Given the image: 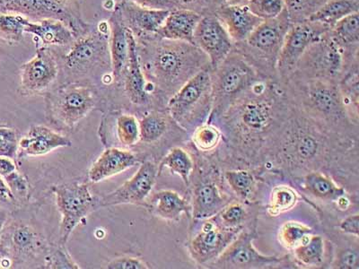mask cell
<instances>
[{"instance_id": "obj_50", "label": "cell", "mask_w": 359, "mask_h": 269, "mask_svg": "<svg viewBox=\"0 0 359 269\" xmlns=\"http://www.w3.org/2000/svg\"><path fill=\"white\" fill-rule=\"evenodd\" d=\"M47 258H49L48 265H53L51 268H79V265L62 249H57Z\"/></svg>"}, {"instance_id": "obj_47", "label": "cell", "mask_w": 359, "mask_h": 269, "mask_svg": "<svg viewBox=\"0 0 359 269\" xmlns=\"http://www.w3.org/2000/svg\"><path fill=\"white\" fill-rule=\"evenodd\" d=\"M3 179H5L6 184H8L9 190L14 195L17 202L27 200L29 193L28 181L18 170Z\"/></svg>"}, {"instance_id": "obj_33", "label": "cell", "mask_w": 359, "mask_h": 269, "mask_svg": "<svg viewBox=\"0 0 359 269\" xmlns=\"http://www.w3.org/2000/svg\"><path fill=\"white\" fill-rule=\"evenodd\" d=\"M338 85L349 118L358 124L359 95L358 63L352 65L348 70H345L341 78L339 79Z\"/></svg>"}, {"instance_id": "obj_48", "label": "cell", "mask_w": 359, "mask_h": 269, "mask_svg": "<svg viewBox=\"0 0 359 269\" xmlns=\"http://www.w3.org/2000/svg\"><path fill=\"white\" fill-rule=\"evenodd\" d=\"M332 265L333 268L338 269H358L359 254L358 249H343L337 256Z\"/></svg>"}, {"instance_id": "obj_52", "label": "cell", "mask_w": 359, "mask_h": 269, "mask_svg": "<svg viewBox=\"0 0 359 269\" xmlns=\"http://www.w3.org/2000/svg\"><path fill=\"white\" fill-rule=\"evenodd\" d=\"M339 228L345 235L353 236L358 239L359 236V214H354L346 217L339 223Z\"/></svg>"}, {"instance_id": "obj_55", "label": "cell", "mask_w": 359, "mask_h": 269, "mask_svg": "<svg viewBox=\"0 0 359 269\" xmlns=\"http://www.w3.org/2000/svg\"><path fill=\"white\" fill-rule=\"evenodd\" d=\"M180 8L191 9L211 4L214 0H172Z\"/></svg>"}, {"instance_id": "obj_2", "label": "cell", "mask_w": 359, "mask_h": 269, "mask_svg": "<svg viewBox=\"0 0 359 269\" xmlns=\"http://www.w3.org/2000/svg\"><path fill=\"white\" fill-rule=\"evenodd\" d=\"M136 41L147 79L166 94L174 95L205 67L202 57L206 56L195 45L154 36Z\"/></svg>"}, {"instance_id": "obj_51", "label": "cell", "mask_w": 359, "mask_h": 269, "mask_svg": "<svg viewBox=\"0 0 359 269\" xmlns=\"http://www.w3.org/2000/svg\"><path fill=\"white\" fill-rule=\"evenodd\" d=\"M121 1L134 3L137 6H143V8L163 9V11H172V9L178 8L172 0H121Z\"/></svg>"}, {"instance_id": "obj_58", "label": "cell", "mask_w": 359, "mask_h": 269, "mask_svg": "<svg viewBox=\"0 0 359 269\" xmlns=\"http://www.w3.org/2000/svg\"><path fill=\"white\" fill-rule=\"evenodd\" d=\"M0 13H4V11H3L1 3H0Z\"/></svg>"}, {"instance_id": "obj_13", "label": "cell", "mask_w": 359, "mask_h": 269, "mask_svg": "<svg viewBox=\"0 0 359 269\" xmlns=\"http://www.w3.org/2000/svg\"><path fill=\"white\" fill-rule=\"evenodd\" d=\"M200 229L189 242L188 249L198 265L212 264L243 228H229L219 222L217 216L204 219Z\"/></svg>"}, {"instance_id": "obj_23", "label": "cell", "mask_w": 359, "mask_h": 269, "mask_svg": "<svg viewBox=\"0 0 359 269\" xmlns=\"http://www.w3.org/2000/svg\"><path fill=\"white\" fill-rule=\"evenodd\" d=\"M201 18L200 13L191 9H172L154 37L159 40L182 41L194 45L195 31Z\"/></svg>"}, {"instance_id": "obj_57", "label": "cell", "mask_w": 359, "mask_h": 269, "mask_svg": "<svg viewBox=\"0 0 359 269\" xmlns=\"http://www.w3.org/2000/svg\"><path fill=\"white\" fill-rule=\"evenodd\" d=\"M224 5L229 6H243L246 5L250 0H223Z\"/></svg>"}, {"instance_id": "obj_28", "label": "cell", "mask_w": 359, "mask_h": 269, "mask_svg": "<svg viewBox=\"0 0 359 269\" xmlns=\"http://www.w3.org/2000/svg\"><path fill=\"white\" fill-rule=\"evenodd\" d=\"M25 32L34 35L37 46H67L76 39L75 34L64 22L54 19H43L40 21L28 20Z\"/></svg>"}, {"instance_id": "obj_4", "label": "cell", "mask_w": 359, "mask_h": 269, "mask_svg": "<svg viewBox=\"0 0 359 269\" xmlns=\"http://www.w3.org/2000/svg\"><path fill=\"white\" fill-rule=\"evenodd\" d=\"M261 81L251 60L232 51L211 73V118L221 116Z\"/></svg>"}, {"instance_id": "obj_46", "label": "cell", "mask_w": 359, "mask_h": 269, "mask_svg": "<svg viewBox=\"0 0 359 269\" xmlns=\"http://www.w3.org/2000/svg\"><path fill=\"white\" fill-rule=\"evenodd\" d=\"M19 151L18 134L11 127L0 126V156L17 160Z\"/></svg>"}, {"instance_id": "obj_21", "label": "cell", "mask_w": 359, "mask_h": 269, "mask_svg": "<svg viewBox=\"0 0 359 269\" xmlns=\"http://www.w3.org/2000/svg\"><path fill=\"white\" fill-rule=\"evenodd\" d=\"M129 56L126 69H125L124 89L127 97L134 104H146L149 100L150 95L155 85L147 79L141 66L139 53H137V41L134 35L129 30Z\"/></svg>"}, {"instance_id": "obj_56", "label": "cell", "mask_w": 359, "mask_h": 269, "mask_svg": "<svg viewBox=\"0 0 359 269\" xmlns=\"http://www.w3.org/2000/svg\"><path fill=\"white\" fill-rule=\"evenodd\" d=\"M8 211L0 207V235L4 230L6 223H8Z\"/></svg>"}, {"instance_id": "obj_27", "label": "cell", "mask_w": 359, "mask_h": 269, "mask_svg": "<svg viewBox=\"0 0 359 269\" xmlns=\"http://www.w3.org/2000/svg\"><path fill=\"white\" fill-rule=\"evenodd\" d=\"M137 163V156L133 153L111 147L104 150L93 163L89 170L88 177L90 181L96 184L121 174L126 170L133 167Z\"/></svg>"}, {"instance_id": "obj_42", "label": "cell", "mask_w": 359, "mask_h": 269, "mask_svg": "<svg viewBox=\"0 0 359 269\" xmlns=\"http://www.w3.org/2000/svg\"><path fill=\"white\" fill-rule=\"evenodd\" d=\"M292 24L307 21L328 0H283Z\"/></svg>"}, {"instance_id": "obj_11", "label": "cell", "mask_w": 359, "mask_h": 269, "mask_svg": "<svg viewBox=\"0 0 359 269\" xmlns=\"http://www.w3.org/2000/svg\"><path fill=\"white\" fill-rule=\"evenodd\" d=\"M53 191L57 210L62 214L60 244L64 246L79 223L95 209V201L86 184L57 185Z\"/></svg>"}, {"instance_id": "obj_19", "label": "cell", "mask_w": 359, "mask_h": 269, "mask_svg": "<svg viewBox=\"0 0 359 269\" xmlns=\"http://www.w3.org/2000/svg\"><path fill=\"white\" fill-rule=\"evenodd\" d=\"M44 249L38 233L24 223H13L5 226L0 235V251L11 259L13 265L35 257Z\"/></svg>"}, {"instance_id": "obj_8", "label": "cell", "mask_w": 359, "mask_h": 269, "mask_svg": "<svg viewBox=\"0 0 359 269\" xmlns=\"http://www.w3.org/2000/svg\"><path fill=\"white\" fill-rule=\"evenodd\" d=\"M110 28L108 22H101L70 45L69 53L62 57L64 69L73 76H82L98 65L111 64L109 50Z\"/></svg>"}, {"instance_id": "obj_40", "label": "cell", "mask_w": 359, "mask_h": 269, "mask_svg": "<svg viewBox=\"0 0 359 269\" xmlns=\"http://www.w3.org/2000/svg\"><path fill=\"white\" fill-rule=\"evenodd\" d=\"M224 177L231 190L241 200H247L252 196L255 179L251 172L245 170H229L224 172Z\"/></svg>"}, {"instance_id": "obj_3", "label": "cell", "mask_w": 359, "mask_h": 269, "mask_svg": "<svg viewBox=\"0 0 359 269\" xmlns=\"http://www.w3.org/2000/svg\"><path fill=\"white\" fill-rule=\"evenodd\" d=\"M323 125L303 115L290 116L271 144L276 163L280 168L296 172L316 169L328 153L326 130Z\"/></svg>"}, {"instance_id": "obj_38", "label": "cell", "mask_w": 359, "mask_h": 269, "mask_svg": "<svg viewBox=\"0 0 359 269\" xmlns=\"http://www.w3.org/2000/svg\"><path fill=\"white\" fill-rule=\"evenodd\" d=\"M168 129V120L159 112H150L140 121V141L152 144L158 141Z\"/></svg>"}, {"instance_id": "obj_24", "label": "cell", "mask_w": 359, "mask_h": 269, "mask_svg": "<svg viewBox=\"0 0 359 269\" xmlns=\"http://www.w3.org/2000/svg\"><path fill=\"white\" fill-rule=\"evenodd\" d=\"M216 17L222 22L233 43H245L252 32L262 24V19L253 15L246 5H223L217 9Z\"/></svg>"}, {"instance_id": "obj_25", "label": "cell", "mask_w": 359, "mask_h": 269, "mask_svg": "<svg viewBox=\"0 0 359 269\" xmlns=\"http://www.w3.org/2000/svg\"><path fill=\"white\" fill-rule=\"evenodd\" d=\"M219 186L211 179H202L192 191L191 216L194 220L210 219L230 203Z\"/></svg>"}, {"instance_id": "obj_54", "label": "cell", "mask_w": 359, "mask_h": 269, "mask_svg": "<svg viewBox=\"0 0 359 269\" xmlns=\"http://www.w3.org/2000/svg\"><path fill=\"white\" fill-rule=\"evenodd\" d=\"M17 163L14 160L6 158V157L0 156V176L5 178L12 174L13 172L17 171Z\"/></svg>"}, {"instance_id": "obj_15", "label": "cell", "mask_w": 359, "mask_h": 269, "mask_svg": "<svg viewBox=\"0 0 359 269\" xmlns=\"http://www.w3.org/2000/svg\"><path fill=\"white\" fill-rule=\"evenodd\" d=\"M291 24L286 8L278 18L262 22L245 41L249 53L255 59L264 62L268 69L276 70Z\"/></svg>"}, {"instance_id": "obj_53", "label": "cell", "mask_w": 359, "mask_h": 269, "mask_svg": "<svg viewBox=\"0 0 359 269\" xmlns=\"http://www.w3.org/2000/svg\"><path fill=\"white\" fill-rule=\"evenodd\" d=\"M17 204V200L9 190L8 184L5 179L0 176V207L14 206Z\"/></svg>"}, {"instance_id": "obj_7", "label": "cell", "mask_w": 359, "mask_h": 269, "mask_svg": "<svg viewBox=\"0 0 359 269\" xmlns=\"http://www.w3.org/2000/svg\"><path fill=\"white\" fill-rule=\"evenodd\" d=\"M211 70L205 67L169 99L168 110L176 123L188 125L211 111Z\"/></svg>"}, {"instance_id": "obj_6", "label": "cell", "mask_w": 359, "mask_h": 269, "mask_svg": "<svg viewBox=\"0 0 359 269\" xmlns=\"http://www.w3.org/2000/svg\"><path fill=\"white\" fill-rule=\"evenodd\" d=\"M0 3L4 13H14L30 21H62L76 38L88 33L92 28L91 25L83 20L79 6L72 0H0Z\"/></svg>"}, {"instance_id": "obj_26", "label": "cell", "mask_w": 359, "mask_h": 269, "mask_svg": "<svg viewBox=\"0 0 359 269\" xmlns=\"http://www.w3.org/2000/svg\"><path fill=\"white\" fill-rule=\"evenodd\" d=\"M72 145V140L63 134L45 126H34L19 140L18 157L43 156L53 150Z\"/></svg>"}, {"instance_id": "obj_14", "label": "cell", "mask_w": 359, "mask_h": 269, "mask_svg": "<svg viewBox=\"0 0 359 269\" xmlns=\"http://www.w3.org/2000/svg\"><path fill=\"white\" fill-rule=\"evenodd\" d=\"M255 235L242 230L233 242L219 258L208 265L210 268L255 269L280 268L286 265L288 257H277L262 254L253 245Z\"/></svg>"}, {"instance_id": "obj_17", "label": "cell", "mask_w": 359, "mask_h": 269, "mask_svg": "<svg viewBox=\"0 0 359 269\" xmlns=\"http://www.w3.org/2000/svg\"><path fill=\"white\" fill-rule=\"evenodd\" d=\"M194 44L207 57L212 70L219 67L233 49V41L216 15L202 17L195 31Z\"/></svg>"}, {"instance_id": "obj_20", "label": "cell", "mask_w": 359, "mask_h": 269, "mask_svg": "<svg viewBox=\"0 0 359 269\" xmlns=\"http://www.w3.org/2000/svg\"><path fill=\"white\" fill-rule=\"evenodd\" d=\"M117 6L125 25L137 40L155 36L171 11L143 8L126 1H121Z\"/></svg>"}, {"instance_id": "obj_18", "label": "cell", "mask_w": 359, "mask_h": 269, "mask_svg": "<svg viewBox=\"0 0 359 269\" xmlns=\"http://www.w3.org/2000/svg\"><path fill=\"white\" fill-rule=\"evenodd\" d=\"M157 175L158 169L155 163L144 162L133 178L102 198L100 207L142 204L151 193Z\"/></svg>"}, {"instance_id": "obj_36", "label": "cell", "mask_w": 359, "mask_h": 269, "mask_svg": "<svg viewBox=\"0 0 359 269\" xmlns=\"http://www.w3.org/2000/svg\"><path fill=\"white\" fill-rule=\"evenodd\" d=\"M299 201V195L294 188L287 185L276 186L269 198L268 213L269 216H278L293 209Z\"/></svg>"}, {"instance_id": "obj_9", "label": "cell", "mask_w": 359, "mask_h": 269, "mask_svg": "<svg viewBox=\"0 0 359 269\" xmlns=\"http://www.w3.org/2000/svg\"><path fill=\"white\" fill-rule=\"evenodd\" d=\"M46 102L53 120L67 129H74L94 110L97 96L91 86L72 83L50 92Z\"/></svg>"}, {"instance_id": "obj_31", "label": "cell", "mask_w": 359, "mask_h": 269, "mask_svg": "<svg viewBox=\"0 0 359 269\" xmlns=\"http://www.w3.org/2000/svg\"><path fill=\"white\" fill-rule=\"evenodd\" d=\"M294 258L298 264L306 268H320L325 262V242L320 235H307L293 249Z\"/></svg>"}, {"instance_id": "obj_45", "label": "cell", "mask_w": 359, "mask_h": 269, "mask_svg": "<svg viewBox=\"0 0 359 269\" xmlns=\"http://www.w3.org/2000/svg\"><path fill=\"white\" fill-rule=\"evenodd\" d=\"M216 216L224 226L229 228H243V223H245L248 214L241 203L230 202Z\"/></svg>"}, {"instance_id": "obj_35", "label": "cell", "mask_w": 359, "mask_h": 269, "mask_svg": "<svg viewBox=\"0 0 359 269\" xmlns=\"http://www.w3.org/2000/svg\"><path fill=\"white\" fill-rule=\"evenodd\" d=\"M330 35L343 50H358L359 41L358 12L349 15L337 22L334 27L330 30Z\"/></svg>"}, {"instance_id": "obj_1", "label": "cell", "mask_w": 359, "mask_h": 269, "mask_svg": "<svg viewBox=\"0 0 359 269\" xmlns=\"http://www.w3.org/2000/svg\"><path fill=\"white\" fill-rule=\"evenodd\" d=\"M283 102L278 101L274 90L262 81L237 101L222 114L226 129L233 139L242 147L261 145L264 140H273L287 120Z\"/></svg>"}, {"instance_id": "obj_5", "label": "cell", "mask_w": 359, "mask_h": 269, "mask_svg": "<svg viewBox=\"0 0 359 269\" xmlns=\"http://www.w3.org/2000/svg\"><path fill=\"white\" fill-rule=\"evenodd\" d=\"M301 109L307 117L329 130L347 129L349 118L338 84L320 79H304L299 90Z\"/></svg>"}, {"instance_id": "obj_39", "label": "cell", "mask_w": 359, "mask_h": 269, "mask_svg": "<svg viewBox=\"0 0 359 269\" xmlns=\"http://www.w3.org/2000/svg\"><path fill=\"white\" fill-rule=\"evenodd\" d=\"M313 232L312 227L306 224L297 221H287L278 229V241L284 248L293 249Z\"/></svg>"}, {"instance_id": "obj_32", "label": "cell", "mask_w": 359, "mask_h": 269, "mask_svg": "<svg viewBox=\"0 0 359 269\" xmlns=\"http://www.w3.org/2000/svg\"><path fill=\"white\" fill-rule=\"evenodd\" d=\"M358 0H328L309 20L332 29L341 19L358 12Z\"/></svg>"}, {"instance_id": "obj_49", "label": "cell", "mask_w": 359, "mask_h": 269, "mask_svg": "<svg viewBox=\"0 0 359 269\" xmlns=\"http://www.w3.org/2000/svg\"><path fill=\"white\" fill-rule=\"evenodd\" d=\"M109 269H147L149 268L145 262L139 258L120 257L109 262L107 265Z\"/></svg>"}, {"instance_id": "obj_30", "label": "cell", "mask_w": 359, "mask_h": 269, "mask_svg": "<svg viewBox=\"0 0 359 269\" xmlns=\"http://www.w3.org/2000/svg\"><path fill=\"white\" fill-rule=\"evenodd\" d=\"M304 187L313 197L323 201H339L346 196L345 188L322 172H307L304 177Z\"/></svg>"}, {"instance_id": "obj_10", "label": "cell", "mask_w": 359, "mask_h": 269, "mask_svg": "<svg viewBox=\"0 0 359 269\" xmlns=\"http://www.w3.org/2000/svg\"><path fill=\"white\" fill-rule=\"evenodd\" d=\"M345 51L330 32L304 53L294 72L304 79H320L338 84L345 71Z\"/></svg>"}, {"instance_id": "obj_44", "label": "cell", "mask_w": 359, "mask_h": 269, "mask_svg": "<svg viewBox=\"0 0 359 269\" xmlns=\"http://www.w3.org/2000/svg\"><path fill=\"white\" fill-rule=\"evenodd\" d=\"M246 6L262 21L278 18L285 11L283 0H250Z\"/></svg>"}, {"instance_id": "obj_43", "label": "cell", "mask_w": 359, "mask_h": 269, "mask_svg": "<svg viewBox=\"0 0 359 269\" xmlns=\"http://www.w3.org/2000/svg\"><path fill=\"white\" fill-rule=\"evenodd\" d=\"M116 133L121 145H136L140 141V121L133 115H121L116 121Z\"/></svg>"}, {"instance_id": "obj_34", "label": "cell", "mask_w": 359, "mask_h": 269, "mask_svg": "<svg viewBox=\"0 0 359 269\" xmlns=\"http://www.w3.org/2000/svg\"><path fill=\"white\" fill-rule=\"evenodd\" d=\"M163 168H168L172 174H177L182 178L186 187H189L191 182V176L194 171V162L182 147H174L168 152L157 166L158 175L161 174Z\"/></svg>"}, {"instance_id": "obj_22", "label": "cell", "mask_w": 359, "mask_h": 269, "mask_svg": "<svg viewBox=\"0 0 359 269\" xmlns=\"http://www.w3.org/2000/svg\"><path fill=\"white\" fill-rule=\"evenodd\" d=\"M110 28L109 36V50H110L111 69L114 84L121 81L126 69L128 56H129V29L125 25L121 13L118 6L108 20Z\"/></svg>"}, {"instance_id": "obj_16", "label": "cell", "mask_w": 359, "mask_h": 269, "mask_svg": "<svg viewBox=\"0 0 359 269\" xmlns=\"http://www.w3.org/2000/svg\"><path fill=\"white\" fill-rule=\"evenodd\" d=\"M60 72L59 57L50 47L37 46L35 55L20 67L22 95L33 96L47 91Z\"/></svg>"}, {"instance_id": "obj_12", "label": "cell", "mask_w": 359, "mask_h": 269, "mask_svg": "<svg viewBox=\"0 0 359 269\" xmlns=\"http://www.w3.org/2000/svg\"><path fill=\"white\" fill-rule=\"evenodd\" d=\"M330 30L331 29L325 25L309 20L291 24L276 67V71L280 78L288 79L293 76L304 53Z\"/></svg>"}, {"instance_id": "obj_29", "label": "cell", "mask_w": 359, "mask_h": 269, "mask_svg": "<svg viewBox=\"0 0 359 269\" xmlns=\"http://www.w3.org/2000/svg\"><path fill=\"white\" fill-rule=\"evenodd\" d=\"M149 207L154 216L172 222L181 219L184 214L191 216L190 202L174 191L163 190L156 192L150 198Z\"/></svg>"}, {"instance_id": "obj_41", "label": "cell", "mask_w": 359, "mask_h": 269, "mask_svg": "<svg viewBox=\"0 0 359 269\" xmlns=\"http://www.w3.org/2000/svg\"><path fill=\"white\" fill-rule=\"evenodd\" d=\"M191 140L200 151L210 152L219 146L222 140V132L212 124H202L194 130Z\"/></svg>"}, {"instance_id": "obj_37", "label": "cell", "mask_w": 359, "mask_h": 269, "mask_svg": "<svg viewBox=\"0 0 359 269\" xmlns=\"http://www.w3.org/2000/svg\"><path fill=\"white\" fill-rule=\"evenodd\" d=\"M27 18L14 13H0V39L11 45L20 43Z\"/></svg>"}]
</instances>
